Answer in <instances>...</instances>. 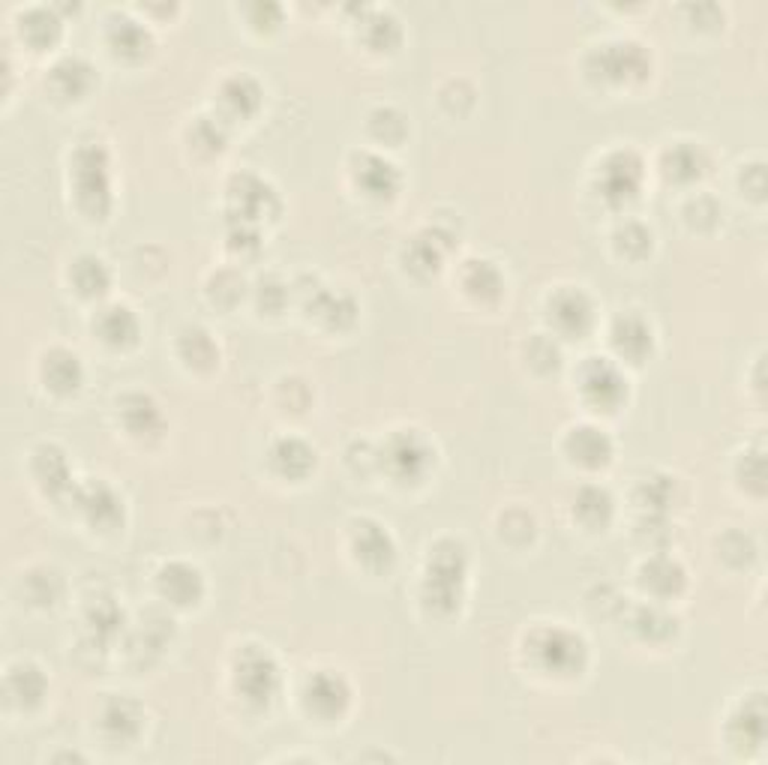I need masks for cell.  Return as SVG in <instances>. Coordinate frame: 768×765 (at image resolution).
<instances>
[{"mask_svg": "<svg viewBox=\"0 0 768 765\" xmlns=\"http://www.w3.org/2000/svg\"><path fill=\"white\" fill-rule=\"evenodd\" d=\"M600 79L633 81L648 72V52L636 43H607L595 52Z\"/></svg>", "mask_w": 768, "mask_h": 765, "instance_id": "cell-10", "label": "cell"}, {"mask_svg": "<svg viewBox=\"0 0 768 765\" xmlns=\"http://www.w3.org/2000/svg\"><path fill=\"white\" fill-rule=\"evenodd\" d=\"M304 702L309 715H316L321 720H339L351 706V687L339 673L321 670V673L309 675Z\"/></svg>", "mask_w": 768, "mask_h": 765, "instance_id": "cell-8", "label": "cell"}, {"mask_svg": "<svg viewBox=\"0 0 768 765\" xmlns=\"http://www.w3.org/2000/svg\"><path fill=\"white\" fill-rule=\"evenodd\" d=\"M351 171H354L358 187L373 199H391V195L399 192V183H403L394 162L384 159L382 154H370V150L354 157V169Z\"/></svg>", "mask_w": 768, "mask_h": 765, "instance_id": "cell-12", "label": "cell"}, {"mask_svg": "<svg viewBox=\"0 0 768 765\" xmlns=\"http://www.w3.org/2000/svg\"><path fill=\"white\" fill-rule=\"evenodd\" d=\"M93 327H97V334H100L109 346H114V349L133 346L138 339V330H142L138 315L124 304L102 306L100 313H97V318H93Z\"/></svg>", "mask_w": 768, "mask_h": 765, "instance_id": "cell-18", "label": "cell"}, {"mask_svg": "<svg viewBox=\"0 0 768 765\" xmlns=\"http://www.w3.org/2000/svg\"><path fill=\"white\" fill-rule=\"evenodd\" d=\"M219 102H223L228 117L247 121V117H252V114L261 109L259 81L252 79V76H244V72H240V76H231V79L223 85V90H219Z\"/></svg>", "mask_w": 768, "mask_h": 765, "instance_id": "cell-22", "label": "cell"}, {"mask_svg": "<svg viewBox=\"0 0 768 765\" xmlns=\"http://www.w3.org/2000/svg\"><path fill=\"white\" fill-rule=\"evenodd\" d=\"M43 379H46V384L55 394H72V391H79L81 379H84L79 355L69 349H52L46 358H43Z\"/></svg>", "mask_w": 768, "mask_h": 765, "instance_id": "cell-21", "label": "cell"}, {"mask_svg": "<svg viewBox=\"0 0 768 765\" xmlns=\"http://www.w3.org/2000/svg\"><path fill=\"white\" fill-rule=\"evenodd\" d=\"M750 171H754V178L750 180L742 178V187H745V190L750 192L754 199H763V190H766V180H763V166H759V162H754V166H750Z\"/></svg>", "mask_w": 768, "mask_h": 765, "instance_id": "cell-40", "label": "cell"}, {"mask_svg": "<svg viewBox=\"0 0 768 765\" xmlns=\"http://www.w3.org/2000/svg\"><path fill=\"white\" fill-rule=\"evenodd\" d=\"M576 517L583 519L586 526L598 529L607 526L612 517V495L603 486H586L583 493L576 495Z\"/></svg>", "mask_w": 768, "mask_h": 765, "instance_id": "cell-32", "label": "cell"}, {"mask_svg": "<svg viewBox=\"0 0 768 765\" xmlns=\"http://www.w3.org/2000/svg\"><path fill=\"white\" fill-rule=\"evenodd\" d=\"M529 652L534 664L550 675H579L588 664L586 640L571 628L553 625V628H538L531 633Z\"/></svg>", "mask_w": 768, "mask_h": 765, "instance_id": "cell-3", "label": "cell"}, {"mask_svg": "<svg viewBox=\"0 0 768 765\" xmlns=\"http://www.w3.org/2000/svg\"><path fill=\"white\" fill-rule=\"evenodd\" d=\"M81 514L88 517L93 529H117L124 522V498L102 481H91L76 490Z\"/></svg>", "mask_w": 768, "mask_h": 765, "instance_id": "cell-11", "label": "cell"}, {"mask_svg": "<svg viewBox=\"0 0 768 765\" xmlns=\"http://www.w3.org/2000/svg\"><path fill=\"white\" fill-rule=\"evenodd\" d=\"M142 727H145V715L133 699L117 697L102 711V730L109 732V739L114 742H136Z\"/></svg>", "mask_w": 768, "mask_h": 765, "instance_id": "cell-23", "label": "cell"}, {"mask_svg": "<svg viewBox=\"0 0 768 765\" xmlns=\"http://www.w3.org/2000/svg\"><path fill=\"white\" fill-rule=\"evenodd\" d=\"M351 543H354V555L358 562L366 564L370 571H382L387 564L394 562L396 547L391 531L373 522V519H361L354 522V535H351Z\"/></svg>", "mask_w": 768, "mask_h": 765, "instance_id": "cell-13", "label": "cell"}, {"mask_svg": "<svg viewBox=\"0 0 768 765\" xmlns=\"http://www.w3.org/2000/svg\"><path fill=\"white\" fill-rule=\"evenodd\" d=\"M228 195L235 202L240 223H249V220H259V216L276 211V195L256 175H238V178L231 180V187H228Z\"/></svg>", "mask_w": 768, "mask_h": 765, "instance_id": "cell-14", "label": "cell"}, {"mask_svg": "<svg viewBox=\"0 0 768 765\" xmlns=\"http://www.w3.org/2000/svg\"><path fill=\"white\" fill-rule=\"evenodd\" d=\"M667 171L669 178L676 180H693L700 178L702 169H705V157H702L700 145H690V142H681V145H673L667 150Z\"/></svg>", "mask_w": 768, "mask_h": 765, "instance_id": "cell-33", "label": "cell"}, {"mask_svg": "<svg viewBox=\"0 0 768 765\" xmlns=\"http://www.w3.org/2000/svg\"><path fill=\"white\" fill-rule=\"evenodd\" d=\"M579 391L591 408L615 412L628 400V379L610 358H588L579 370Z\"/></svg>", "mask_w": 768, "mask_h": 765, "instance_id": "cell-6", "label": "cell"}, {"mask_svg": "<svg viewBox=\"0 0 768 765\" xmlns=\"http://www.w3.org/2000/svg\"><path fill=\"white\" fill-rule=\"evenodd\" d=\"M192 142L207 147V150H223V145H226V126L219 124V121H211V117H202L199 124L192 126Z\"/></svg>", "mask_w": 768, "mask_h": 765, "instance_id": "cell-39", "label": "cell"}, {"mask_svg": "<svg viewBox=\"0 0 768 765\" xmlns=\"http://www.w3.org/2000/svg\"><path fill=\"white\" fill-rule=\"evenodd\" d=\"M730 739L738 747H759V742L766 739V709H763V697L747 699L742 709L735 711L730 720Z\"/></svg>", "mask_w": 768, "mask_h": 765, "instance_id": "cell-25", "label": "cell"}, {"mask_svg": "<svg viewBox=\"0 0 768 765\" xmlns=\"http://www.w3.org/2000/svg\"><path fill=\"white\" fill-rule=\"evenodd\" d=\"M271 460L273 465H276V472L301 481V477H306V474L316 469V450L309 448L304 439L285 436V439H280L273 445Z\"/></svg>", "mask_w": 768, "mask_h": 765, "instance_id": "cell-24", "label": "cell"}, {"mask_svg": "<svg viewBox=\"0 0 768 765\" xmlns=\"http://www.w3.org/2000/svg\"><path fill=\"white\" fill-rule=\"evenodd\" d=\"M48 81H52V88H55L60 100H81V97L91 93L97 72L84 57H64L52 67Z\"/></svg>", "mask_w": 768, "mask_h": 765, "instance_id": "cell-17", "label": "cell"}, {"mask_svg": "<svg viewBox=\"0 0 768 765\" xmlns=\"http://www.w3.org/2000/svg\"><path fill=\"white\" fill-rule=\"evenodd\" d=\"M121 415H124L126 429L133 436H154L162 427V415H159L157 403L145 394H129L121 403Z\"/></svg>", "mask_w": 768, "mask_h": 765, "instance_id": "cell-27", "label": "cell"}, {"mask_svg": "<svg viewBox=\"0 0 768 765\" xmlns=\"http://www.w3.org/2000/svg\"><path fill=\"white\" fill-rule=\"evenodd\" d=\"M411 268L418 270H436L441 265V247L432 235H418L411 240V252H408Z\"/></svg>", "mask_w": 768, "mask_h": 765, "instance_id": "cell-37", "label": "cell"}, {"mask_svg": "<svg viewBox=\"0 0 768 765\" xmlns=\"http://www.w3.org/2000/svg\"><path fill=\"white\" fill-rule=\"evenodd\" d=\"M46 690L48 682L46 675L39 673V666L22 664L12 666L10 673H7V699H10L12 706H19V709H34V706H39L43 697H46Z\"/></svg>", "mask_w": 768, "mask_h": 765, "instance_id": "cell-20", "label": "cell"}, {"mask_svg": "<svg viewBox=\"0 0 768 765\" xmlns=\"http://www.w3.org/2000/svg\"><path fill=\"white\" fill-rule=\"evenodd\" d=\"M69 280L76 282V289L84 297H100V294L109 292L112 273L105 268V261L97 259V256H79L72 270H69Z\"/></svg>", "mask_w": 768, "mask_h": 765, "instance_id": "cell-28", "label": "cell"}, {"mask_svg": "<svg viewBox=\"0 0 768 765\" xmlns=\"http://www.w3.org/2000/svg\"><path fill=\"white\" fill-rule=\"evenodd\" d=\"M643 585L648 592H655L657 597L678 595L685 588V571L676 559L669 555H657L643 567Z\"/></svg>", "mask_w": 768, "mask_h": 765, "instance_id": "cell-26", "label": "cell"}, {"mask_svg": "<svg viewBox=\"0 0 768 765\" xmlns=\"http://www.w3.org/2000/svg\"><path fill=\"white\" fill-rule=\"evenodd\" d=\"M463 285L468 289V292L475 294V297H481V301H493V297L501 294L505 280H501V273H498V268L493 265V261L475 259L465 265Z\"/></svg>", "mask_w": 768, "mask_h": 765, "instance_id": "cell-30", "label": "cell"}, {"mask_svg": "<svg viewBox=\"0 0 768 765\" xmlns=\"http://www.w3.org/2000/svg\"><path fill=\"white\" fill-rule=\"evenodd\" d=\"M159 592L178 607H192L204 595V576L199 567L187 562H171L159 571Z\"/></svg>", "mask_w": 768, "mask_h": 765, "instance_id": "cell-15", "label": "cell"}, {"mask_svg": "<svg viewBox=\"0 0 768 765\" xmlns=\"http://www.w3.org/2000/svg\"><path fill=\"white\" fill-rule=\"evenodd\" d=\"M652 325L640 318V315H619L615 325H612V346L615 351L628 360H643L648 351H652Z\"/></svg>", "mask_w": 768, "mask_h": 765, "instance_id": "cell-19", "label": "cell"}, {"mask_svg": "<svg viewBox=\"0 0 768 765\" xmlns=\"http://www.w3.org/2000/svg\"><path fill=\"white\" fill-rule=\"evenodd\" d=\"M34 474L39 477V484L52 490V493H60L69 486V465L64 450H57L55 445H43V448L34 453Z\"/></svg>", "mask_w": 768, "mask_h": 765, "instance_id": "cell-29", "label": "cell"}, {"mask_svg": "<svg viewBox=\"0 0 768 765\" xmlns=\"http://www.w3.org/2000/svg\"><path fill=\"white\" fill-rule=\"evenodd\" d=\"M57 31H60V22H57L55 12L46 10V7H36L22 19V36L36 48L55 43Z\"/></svg>", "mask_w": 768, "mask_h": 765, "instance_id": "cell-35", "label": "cell"}, {"mask_svg": "<svg viewBox=\"0 0 768 765\" xmlns=\"http://www.w3.org/2000/svg\"><path fill=\"white\" fill-rule=\"evenodd\" d=\"M615 237H619L622 252H628V256H645L652 249V232L640 223H628Z\"/></svg>", "mask_w": 768, "mask_h": 765, "instance_id": "cell-38", "label": "cell"}, {"mask_svg": "<svg viewBox=\"0 0 768 765\" xmlns=\"http://www.w3.org/2000/svg\"><path fill=\"white\" fill-rule=\"evenodd\" d=\"M436 462V450L418 429H399L382 450V465L396 484H418Z\"/></svg>", "mask_w": 768, "mask_h": 765, "instance_id": "cell-5", "label": "cell"}, {"mask_svg": "<svg viewBox=\"0 0 768 765\" xmlns=\"http://www.w3.org/2000/svg\"><path fill=\"white\" fill-rule=\"evenodd\" d=\"M363 36H366V43L373 45V48H394L396 43H399V22H396L391 12H373L366 22H363Z\"/></svg>", "mask_w": 768, "mask_h": 765, "instance_id": "cell-36", "label": "cell"}, {"mask_svg": "<svg viewBox=\"0 0 768 765\" xmlns=\"http://www.w3.org/2000/svg\"><path fill=\"white\" fill-rule=\"evenodd\" d=\"M181 358L187 360L190 367H214V360L219 358V349H216V342L211 339L207 330L192 327V330H183Z\"/></svg>", "mask_w": 768, "mask_h": 765, "instance_id": "cell-34", "label": "cell"}, {"mask_svg": "<svg viewBox=\"0 0 768 765\" xmlns=\"http://www.w3.org/2000/svg\"><path fill=\"white\" fill-rule=\"evenodd\" d=\"M643 183V159L633 150H612L598 166V190L612 204H622L640 192Z\"/></svg>", "mask_w": 768, "mask_h": 765, "instance_id": "cell-7", "label": "cell"}, {"mask_svg": "<svg viewBox=\"0 0 768 765\" xmlns=\"http://www.w3.org/2000/svg\"><path fill=\"white\" fill-rule=\"evenodd\" d=\"M235 690L249 706H271L280 694V664L261 645H244L235 654Z\"/></svg>", "mask_w": 768, "mask_h": 765, "instance_id": "cell-4", "label": "cell"}, {"mask_svg": "<svg viewBox=\"0 0 768 765\" xmlns=\"http://www.w3.org/2000/svg\"><path fill=\"white\" fill-rule=\"evenodd\" d=\"M465 580H468V555L463 543L456 540H439L427 559V576H423V600L436 612H453L463 604Z\"/></svg>", "mask_w": 768, "mask_h": 765, "instance_id": "cell-2", "label": "cell"}, {"mask_svg": "<svg viewBox=\"0 0 768 765\" xmlns=\"http://www.w3.org/2000/svg\"><path fill=\"white\" fill-rule=\"evenodd\" d=\"M571 460L586 465V469H598V465H607L612 457V439L600 427H591V424H583V427H574L567 432L565 441Z\"/></svg>", "mask_w": 768, "mask_h": 765, "instance_id": "cell-16", "label": "cell"}, {"mask_svg": "<svg viewBox=\"0 0 768 765\" xmlns=\"http://www.w3.org/2000/svg\"><path fill=\"white\" fill-rule=\"evenodd\" d=\"M550 325L565 337H586L595 325V304L583 289H558L550 297Z\"/></svg>", "mask_w": 768, "mask_h": 765, "instance_id": "cell-9", "label": "cell"}, {"mask_svg": "<svg viewBox=\"0 0 768 765\" xmlns=\"http://www.w3.org/2000/svg\"><path fill=\"white\" fill-rule=\"evenodd\" d=\"M72 195L91 220H105L112 211V159L100 142H84L69 159Z\"/></svg>", "mask_w": 768, "mask_h": 765, "instance_id": "cell-1", "label": "cell"}, {"mask_svg": "<svg viewBox=\"0 0 768 765\" xmlns=\"http://www.w3.org/2000/svg\"><path fill=\"white\" fill-rule=\"evenodd\" d=\"M109 43L114 45V52H117V55L138 57L147 52L150 36H147V31L142 27V24L133 22V19H126V15H121V19H114L112 27H109Z\"/></svg>", "mask_w": 768, "mask_h": 765, "instance_id": "cell-31", "label": "cell"}]
</instances>
